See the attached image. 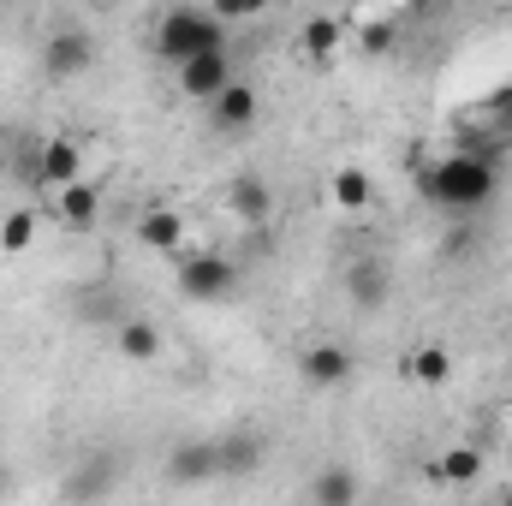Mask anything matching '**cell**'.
Here are the masks:
<instances>
[{"instance_id":"9a60e30c","label":"cell","mask_w":512,"mask_h":506,"mask_svg":"<svg viewBox=\"0 0 512 506\" xmlns=\"http://www.w3.org/2000/svg\"><path fill=\"white\" fill-rule=\"evenodd\" d=\"M387 292H393V280H387V268L370 256V262H352V274H346V298L358 304V310H376L387 304Z\"/></svg>"},{"instance_id":"ba28073f","label":"cell","mask_w":512,"mask_h":506,"mask_svg":"<svg viewBox=\"0 0 512 506\" xmlns=\"http://www.w3.org/2000/svg\"><path fill=\"white\" fill-rule=\"evenodd\" d=\"M352 370H358V358H352V346H340V340H316V346L298 352V376L310 381V387H346Z\"/></svg>"},{"instance_id":"7a4b0ae2","label":"cell","mask_w":512,"mask_h":506,"mask_svg":"<svg viewBox=\"0 0 512 506\" xmlns=\"http://www.w3.org/2000/svg\"><path fill=\"white\" fill-rule=\"evenodd\" d=\"M203 48H227V24L209 6H173V12L155 18V54L167 66H185Z\"/></svg>"},{"instance_id":"484cf974","label":"cell","mask_w":512,"mask_h":506,"mask_svg":"<svg viewBox=\"0 0 512 506\" xmlns=\"http://www.w3.org/2000/svg\"><path fill=\"white\" fill-rule=\"evenodd\" d=\"M0 173H6V149H0Z\"/></svg>"},{"instance_id":"8992f818","label":"cell","mask_w":512,"mask_h":506,"mask_svg":"<svg viewBox=\"0 0 512 506\" xmlns=\"http://www.w3.org/2000/svg\"><path fill=\"white\" fill-rule=\"evenodd\" d=\"M24 179L60 191V185H72V179H84V149H78L72 137H42L36 155H30V167H24Z\"/></svg>"},{"instance_id":"d6986e66","label":"cell","mask_w":512,"mask_h":506,"mask_svg":"<svg viewBox=\"0 0 512 506\" xmlns=\"http://www.w3.org/2000/svg\"><path fill=\"white\" fill-rule=\"evenodd\" d=\"M477 477H483V453H477V447H447V453L435 459V483L465 489V483H477Z\"/></svg>"},{"instance_id":"603a6c76","label":"cell","mask_w":512,"mask_h":506,"mask_svg":"<svg viewBox=\"0 0 512 506\" xmlns=\"http://www.w3.org/2000/svg\"><path fill=\"white\" fill-rule=\"evenodd\" d=\"M209 12L221 18V24H251L268 12V0H209Z\"/></svg>"},{"instance_id":"9c48e42d","label":"cell","mask_w":512,"mask_h":506,"mask_svg":"<svg viewBox=\"0 0 512 506\" xmlns=\"http://www.w3.org/2000/svg\"><path fill=\"white\" fill-rule=\"evenodd\" d=\"M114 352L126 358V364H161V352H167V334H161V322H149V316H126L120 328H114Z\"/></svg>"},{"instance_id":"44dd1931","label":"cell","mask_w":512,"mask_h":506,"mask_svg":"<svg viewBox=\"0 0 512 506\" xmlns=\"http://www.w3.org/2000/svg\"><path fill=\"white\" fill-rule=\"evenodd\" d=\"M30 245H36V209H12V215L0 221V251L24 256Z\"/></svg>"},{"instance_id":"52a82bcc","label":"cell","mask_w":512,"mask_h":506,"mask_svg":"<svg viewBox=\"0 0 512 506\" xmlns=\"http://www.w3.org/2000/svg\"><path fill=\"white\" fill-rule=\"evenodd\" d=\"M471 143L489 149V155L512 149V78L507 84H495V90L471 108Z\"/></svg>"},{"instance_id":"8fae6325","label":"cell","mask_w":512,"mask_h":506,"mask_svg":"<svg viewBox=\"0 0 512 506\" xmlns=\"http://www.w3.org/2000/svg\"><path fill=\"white\" fill-rule=\"evenodd\" d=\"M209 120H215L221 131H251L256 120H262V96H256L245 78H233V84L209 102Z\"/></svg>"},{"instance_id":"e0dca14e","label":"cell","mask_w":512,"mask_h":506,"mask_svg":"<svg viewBox=\"0 0 512 506\" xmlns=\"http://www.w3.org/2000/svg\"><path fill=\"white\" fill-rule=\"evenodd\" d=\"M179 483H197V477H215L221 471V441H185L179 453H173V465H167Z\"/></svg>"},{"instance_id":"d4e9b609","label":"cell","mask_w":512,"mask_h":506,"mask_svg":"<svg viewBox=\"0 0 512 506\" xmlns=\"http://www.w3.org/2000/svg\"><path fill=\"white\" fill-rule=\"evenodd\" d=\"M0 495H6V471H0Z\"/></svg>"},{"instance_id":"7402d4cb","label":"cell","mask_w":512,"mask_h":506,"mask_svg":"<svg viewBox=\"0 0 512 506\" xmlns=\"http://www.w3.org/2000/svg\"><path fill=\"white\" fill-rule=\"evenodd\" d=\"M256 465H262V441H256V435L221 441V471H256Z\"/></svg>"},{"instance_id":"3957f363","label":"cell","mask_w":512,"mask_h":506,"mask_svg":"<svg viewBox=\"0 0 512 506\" xmlns=\"http://www.w3.org/2000/svg\"><path fill=\"white\" fill-rule=\"evenodd\" d=\"M173 280H179V292H185L191 304H221V298H233L239 268H233L221 251H197V256H179Z\"/></svg>"},{"instance_id":"7c38bea8","label":"cell","mask_w":512,"mask_h":506,"mask_svg":"<svg viewBox=\"0 0 512 506\" xmlns=\"http://www.w3.org/2000/svg\"><path fill=\"white\" fill-rule=\"evenodd\" d=\"M227 215H233V221H245V227L274 221V191H268L256 173H239V179L227 185Z\"/></svg>"},{"instance_id":"4fadbf2b","label":"cell","mask_w":512,"mask_h":506,"mask_svg":"<svg viewBox=\"0 0 512 506\" xmlns=\"http://www.w3.org/2000/svg\"><path fill=\"white\" fill-rule=\"evenodd\" d=\"M328 203H334L340 215H364V209L376 203V179H370L364 167H340V173H328Z\"/></svg>"},{"instance_id":"30bf717a","label":"cell","mask_w":512,"mask_h":506,"mask_svg":"<svg viewBox=\"0 0 512 506\" xmlns=\"http://www.w3.org/2000/svg\"><path fill=\"white\" fill-rule=\"evenodd\" d=\"M54 215H60L66 233H90V227L102 221V191H96L90 179H72V185L54 191Z\"/></svg>"},{"instance_id":"2e32d148","label":"cell","mask_w":512,"mask_h":506,"mask_svg":"<svg viewBox=\"0 0 512 506\" xmlns=\"http://www.w3.org/2000/svg\"><path fill=\"white\" fill-rule=\"evenodd\" d=\"M340 48H346V24H340V18H328V12H322V18H310V24H304V36H298V54H304V60H316V66H322V60H334Z\"/></svg>"},{"instance_id":"ac0fdd59","label":"cell","mask_w":512,"mask_h":506,"mask_svg":"<svg viewBox=\"0 0 512 506\" xmlns=\"http://www.w3.org/2000/svg\"><path fill=\"white\" fill-rule=\"evenodd\" d=\"M405 376L417 381V387H447L453 381V352L447 346H417L405 358Z\"/></svg>"},{"instance_id":"5bb4252c","label":"cell","mask_w":512,"mask_h":506,"mask_svg":"<svg viewBox=\"0 0 512 506\" xmlns=\"http://www.w3.org/2000/svg\"><path fill=\"white\" fill-rule=\"evenodd\" d=\"M137 245L173 256L179 245H185V221H179L173 209H143V215H137Z\"/></svg>"},{"instance_id":"cb8c5ba5","label":"cell","mask_w":512,"mask_h":506,"mask_svg":"<svg viewBox=\"0 0 512 506\" xmlns=\"http://www.w3.org/2000/svg\"><path fill=\"white\" fill-rule=\"evenodd\" d=\"M358 42H364L370 54H387V48H393V30H387V24H364V36H358Z\"/></svg>"},{"instance_id":"6da1fadb","label":"cell","mask_w":512,"mask_h":506,"mask_svg":"<svg viewBox=\"0 0 512 506\" xmlns=\"http://www.w3.org/2000/svg\"><path fill=\"white\" fill-rule=\"evenodd\" d=\"M495 191H501V155H489L477 143H465V149L441 155L435 167H423V197L435 209H447V215H477L483 203H495Z\"/></svg>"},{"instance_id":"ffe728a7","label":"cell","mask_w":512,"mask_h":506,"mask_svg":"<svg viewBox=\"0 0 512 506\" xmlns=\"http://www.w3.org/2000/svg\"><path fill=\"white\" fill-rule=\"evenodd\" d=\"M358 495H364V483H358L346 465H334V471H322V477L310 483V501L316 506H352Z\"/></svg>"},{"instance_id":"277c9868","label":"cell","mask_w":512,"mask_h":506,"mask_svg":"<svg viewBox=\"0 0 512 506\" xmlns=\"http://www.w3.org/2000/svg\"><path fill=\"white\" fill-rule=\"evenodd\" d=\"M90 66H96V36H90V30H78V24L48 30V42H42V78H48V84H72V78H84Z\"/></svg>"},{"instance_id":"5b68a950","label":"cell","mask_w":512,"mask_h":506,"mask_svg":"<svg viewBox=\"0 0 512 506\" xmlns=\"http://www.w3.org/2000/svg\"><path fill=\"white\" fill-rule=\"evenodd\" d=\"M173 72H179V96L209 108V102L233 84V54H227V48H203V54H191V60L173 66Z\"/></svg>"}]
</instances>
